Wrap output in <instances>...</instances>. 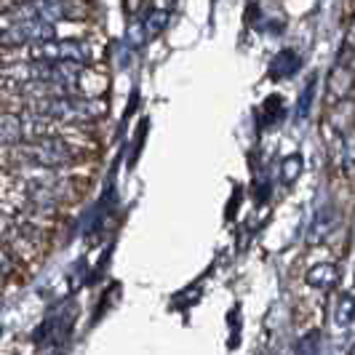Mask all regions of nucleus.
Returning <instances> with one entry per match:
<instances>
[{"instance_id":"19","label":"nucleus","mask_w":355,"mask_h":355,"mask_svg":"<svg viewBox=\"0 0 355 355\" xmlns=\"http://www.w3.org/2000/svg\"><path fill=\"white\" fill-rule=\"evenodd\" d=\"M11 267H14V262H11L8 251L0 249V278H3V275H8V272H11Z\"/></svg>"},{"instance_id":"15","label":"nucleus","mask_w":355,"mask_h":355,"mask_svg":"<svg viewBox=\"0 0 355 355\" xmlns=\"http://www.w3.org/2000/svg\"><path fill=\"white\" fill-rule=\"evenodd\" d=\"M166 21H168V14L166 11H153L150 19H144V35L147 37H155L166 27Z\"/></svg>"},{"instance_id":"3","label":"nucleus","mask_w":355,"mask_h":355,"mask_svg":"<svg viewBox=\"0 0 355 355\" xmlns=\"http://www.w3.org/2000/svg\"><path fill=\"white\" fill-rule=\"evenodd\" d=\"M21 193L33 209L51 211L70 196V182L51 168H30V174L21 177Z\"/></svg>"},{"instance_id":"1","label":"nucleus","mask_w":355,"mask_h":355,"mask_svg":"<svg viewBox=\"0 0 355 355\" xmlns=\"http://www.w3.org/2000/svg\"><path fill=\"white\" fill-rule=\"evenodd\" d=\"M30 112L46 115L56 123H78V121H94L105 115V102L86 99V96H72V94H49L27 102Z\"/></svg>"},{"instance_id":"16","label":"nucleus","mask_w":355,"mask_h":355,"mask_svg":"<svg viewBox=\"0 0 355 355\" xmlns=\"http://www.w3.org/2000/svg\"><path fill=\"white\" fill-rule=\"evenodd\" d=\"M265 112L267 118H270V123H278L284 118V99L281 96H270L265 102Z\"/></svg>"},{"instance_id":"14","label":"nucleus","mask_w":355,"mask_h":355,"mask_svg":"<svg viewBox=\"0 0 355 355\" xmlns=\"http://www.w3.org/2000/svg\"><path fill=\"white\" fill-rule=\"evenodd\" d=\"M19 235H21V227L17 225V219L0 211V241H17Z\"/></svg>"},{"instance_id":"10","label":"nucleus","mask_w":355,"mask_h":355,"mask_svg":"<svg viewBox=\"0 0 355 355\" xmlns=\"http://www.w3.org/2000/svg\"><path fill=\"white\" fill-rule=\"evenodd\" d=\"M339 272L334 265H315L310 272H307V284L313 288H320V291H329L331 286L337 284Z\"/></svg>"},{"instance_id":"7","label":"nucleus","mask_w":355,"mask_h":355,"mask_svg":"<svg viewBox=\"0 0 355 355\" xmlns=\"http://www.w3.org/2000/svg\"><path fill=\"white\" fill-rule=\"evenodd\" d=\"M24 118L14 112H0V144L3 147H14L24 142Z\"/></svg>"},{"instance_id":"5","label":"nucleus","mask_w":355,"mask_h":355,"mask_svg":"<svg viewBox=\"0 0 355 355\" xmlns=\"http://www.w3.org/2000/svg\"><path fill=\"white\" fill-rule=\"evenodd\" d=\"M56 37L53 21L43 19H21V21H0V46H27V43H40Z\"/></svg>"},{"instance_id":"20","label":"nucleus","mask_w":355,"mask_h":355,"mask_svg":"<svg viewBox=\"0 0 355 355\" xmlns=\"http://www.w3.org/2000/svg\"><path fill=\"white\" fill-rule=\"evenodd\" d=\"M353 353H355V347H353Z\"/></svg>"},{"instance_id":"2","label":"nucleus","mask_w":355,"mask_h":355,"mask_svg":"<svg viewBox=\"0 0 355 355\" xmlns=\"http://www.w3.org/2000/svg\"><path fill=\"white\" fill-rule=\"evenodd\" d=\"M14 158L19 160L21 168H51V171H56V168H64L67 163H72L75 153L64 139L49 134V137H37L27 144H14Z\"/></svg>"},{"instance_id":"11","label":"nucleus","mask_w":355,"mask_h":355,"mask_svg":"<svg viewBox=\"0 0 355 355\" xmlns=\"http://www.w3.org/2000/svg\"><path fill=\"white\" fill-rule=\"evenodd\" d=\"M334 320H337V326H350L355 320V291L353 294H345V297H339L337 302V310H334Z\"/></svg>"},{"instance_id":"9","label":"nucleus","mask_w":355,"mask_h":355,"mask_svg":"<svg viewBox=\"0 0 355 355\" xmlns=\"http://www.w3.org/2000/svg\"><path fill=\"white\" fill-rule=\"evenodd\" d=\"M350 86H353V67L347 62V53H342L339 56V64L331 72V96L342 99L350 91Z\"/></svg>"},{"instance_id":"13","label":"nucleus","mask_w":355,"mask_h":355,"mask_svg":"<svg viewBox=\"0 0 355 355\" xmlns=\"http://www.w3.org/2000/svg\"><path fill=\"white\" fill-rule=\"evenodd\" d=\"M300 171H302V158H300V155H288V158L281 163V182H284V184H291L294 179L300 177Z\"/></svg>"},{"instance_id":"12","label":"nucleus","mask_w":355,"mask_h":355,"mask_svg":"<svg viewBox=\"0 0 355 355\" xmlns=\"http://www.w3.org/2000/svg\"><path fill=\"white\" fill-rule=\"evenodd\" d=\"M315 75L307 80V86H304V91H302V96H300V102H297V118L300 121H304L307 118V112H310V107H313V96H315Z\"/></svg>"},{"instance_id":"4","label":"nucleus","mask_w":355,"mask_h":355,"mask_svg":"<svg viewBox=\"0 0 355 355\" xmlns=\"http://www.w3.org/2000/svg\"><path fill=\"white\" fill-rule=\"evenodd\" d=\"M78 14V6L70 0H19L14 3L0 21H21V19H43V21H62Z\"/></svg>"},{"instance_id":"17","label":"nucleus","mask_w":355,"mask_h":355,"mask_svg":"<svg viewBox=\"0 0 355 355\" xmlns=\"http://www.w3.org/2000/svg\"><path fill=\"white\" fill-rule=\"evenodd\" d=\"M318 331H310V334H307V337H304V342L302 345H300V347H297V350H300V353H313V350H318Z\"/></svg>"},{"instance_id":"18","label":"nucleus","mask_w":355,"mask_h":355,"mask_svg":"<svg viewBox=\"0 0 355 355\" xmlns=\"http://www.w3.org/2000/svg\"><path fill=\"white\" fill-rule=\"evenodd\" d=\"M345 53H353L355 51V17L353 21H350V27H347V33H345V49H342Z\"/></svg>"},{"instance_id":"8","label":"nucleus","mask_w":355,"mask_h":355,"mask_svg":"<svg viewBox=\"0 0 355 355\" xmlns=\"http://www.w3.org/2000/svg\"><path fill=\"white\" fill-rule=\"evenodd\" d=\"M297 70H300V53L286 49V51H278L272 56L270 78H272V80H286V78H291Z\"/></svg>"},{"instance_id":"6","label":"nucleus","mask_w":355,"mask_h":355,"mask_svg":"<svg viewBox=\"0 0 355 355\" xmlns=\"http://www.w3.org/2000/svg\"><path fill=\"white\" fill-rule=\"evenodd\" d=\"M337 225H339V211L334 206H323V209L315 214L313 225H310L307 243H320V241H326L331 232L337 230Z\"/></svg>"}]
</instances>
